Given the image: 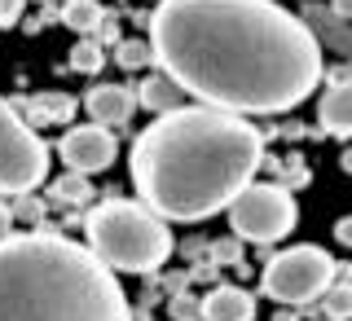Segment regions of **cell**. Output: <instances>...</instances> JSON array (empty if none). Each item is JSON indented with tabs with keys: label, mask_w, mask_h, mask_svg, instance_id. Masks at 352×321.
Returning <instances> with one entry per match:
<instances>
[{
	"label": "cell",
	"mask_w": 352,
	"mask_h": 321,
	"mask_svg": "<svg viewBox=\"0 0 352 321\" xmlns=\"http://www.w3.org/2000/svg\"><path fill=\"white\" fill-rule=\"evenodd\" d=\"M97 40L110 44V49L119 44V18H115V14H106V18H102V27H97Z\"/></svg>",
	"instance_id": "603a6c76"
},
{
	"label": "cell",
	"mask_w": 352,
	"mask_h": 321,
	"mask_svg": "<svg viewBox=\"0 0 352 321\" xmlns=\"http://www.w3.org/2000/svg\"><path fill=\"white\" fill-rule=\"evenodd\" d=\"M335 238L344 242V247H352V216H339L335 220Z\"/></svg>",
	"instance_id": "cb8c5ba5"
},
{
	"label": "cell",
	"mask_w": 352,
	"mask_h": 321,
	"mask_svg": "<svg viewBox=\"0 0 352 321\" xmlns=\"http://www.w3.org/2000/svg\"><path fill=\"white\" fill-rule=\"evenodd\" d=\"M295 220H300V207H295V194L282 181H251L229 203V229L242 242H256V247L282 242L295 229Z\"/></svg>",
	"instance_id": "8992f818"
},
{
	"label": "cell",
	"mask_w": 352,
	"mask_h": 321,
	"mask_svg": "<svg viewBox=\"0 0 352 321\" xmlns=\"http://www.w3.org/2000/svg\"><path fill=\"white\" fill-rule=\"evenodd\" d=\"M278 176H282L286 190H300V185H308V168H304L300 159H295V154H286V159L278 163Z\"/></svg>",
	"instance_id": "44dd1931"
},
{
	"label": "cell",
	"mask_w": 352,
	"mask_h": 321,
	"mask_svg": "<svg viewBox=\"0 0 352 321\" xmlns=\"http://www.w3.org/2000/svg\"><path fill=\"white\" fill-rule=\"evenodd\" d=\"M9 207H14V220H22V225H36V229L44 225V203L36 194H14Z\"/></svg>",
	"instance_id": "d6986e66"
},
{
	"label": "cell",
	"mask_w": 352,
	"mask_h": 321,
	"mask_svg": "<svg viewBox=\"0 0 352 321\" xmlns=\"http://www.w3.org/2000/svg\"><path fill=\"white\" fill-rule=\"evenodd\" d=\"M106 9L97 5V0H66L58 22H66L71 31H80V36H97V27H102Z\"/></svg>",
	"instance_id": "5bb4252c"
},
{
	"label": "cell",
	"mask_w": 352,
	"mask_h": 321,
	"mask_svg": "<svg viewBox=\"0 0 352 321\" xmlns=\"http://www.w3.org/2000/svg\"><path fill=\"white\" fill-rule=\"evenodd\" d=\"M339 282V260L330 251L313 247H291V251H278L260 273V291L269 300H278L282 308H304V304H317L326 295V286Z\"/></svg>",
	"instance_id": "5b68a950"
},
{
	"label": "cell",
	"mask_w": 352,
	"mask_h": 321,
	"mask_svg": "<svg viewBox=\"0 0 352 321\" xmlns=\"http://www.w3.org/2000/svg\"><path fill=\"white\" fill-rule=\"evenodd\" d=\"M93 185H88V176L84 172H66V176H58L53 181V190H49V198L53 203H62V207H88L93 203Z\"/></svg>",
	"instance_id": "9a60e30c"
},
{
	"label": "cell",
	"mask_w": 352,
	"mask_h": 321,
	"mask_svg": "<svg viewBox=\"0 0 352 321\" xmlns=\"http://www.w3.org/2000/svg\"><path fill=\"white\" fill-rule=\"evenodd\" d=\"M317 124L326 137L352 141V80H335L326 88L322 106H317Z\"/></svg>",
	"instance_id": "30bf717a"
},
{
	"label": "cell",
	"mask_w": 352,
	"mask_h": 321,
	"mask_svg": "<svg viewBox=\"0 0 352 321\" xmlns=\"http://www.w3.org/2000/svg\"><path fill=\"white\" fill-rule=\"evenodd\" d=\"M150 44L190 97L234 115H282L326 71L308 22L273 0H159Z\"/></svg>",
	"instance_id": "6da1fadb"
},
{
	"label": "cell",
	"mask_w": 352,
	"mask_h": 321,
	"mask_svg": "<svg viewBox=\"0 0 352 321\" xmlns=\"http://www.w3.org/2000/svg\"><path fill=\"white\" fill-rule=\"evenodd\" d=\"M84 110L93 124L102 128H119L132 119V110H137V84H97L93 93L84 97Z\"/></svg>",
	"instance_id": "9c48e42d"
},
{
	"label": "cell",
	"mask_w": 352,
	"mask_h": 321,
	"mask_svg": "<svg viewBox=\"0 0 352 321\" xmlns=\"http://www.w3.org/2000/svg\"><path fill=\"white\" fill-rule=\"evenodd\" d=\"M88 251L115 273H154L172 256V229L146 203L106 198L88 212Z\"/></svg>",
	"instance_id": "277c9868"
},
{
	"label": "cell",
	"mask_w": 352,
	"mask_h": 321,
	"mask_svg": "<svg viewBox=\"0 0 352 321\" xmlns=\"http://www.w3.org/2000/svg\"><path fill=\"white\" fill-rule=\"evenodd\" d=\"M322 308L330 321H352V282H330L322 295Z\"/></svg>",
	"instance_id": "ac0fdd59"
},
{
	"label": "cell",
	"mask_w": 352,
	"mask_h": 321,
	"mask_svg": "<svg viewBox=\"0 0 352 321\" xmlns=\"http://www.w3.org/2000/svg\"><path fill=\"white\" fill-rule=\"evenodd\" d=\"M18 106V115L27 119V124H71V115H75V102L66 93H40V97H31V102H14Z\"/></svg>",
	"instance_id": "4fadbf2b"
},
{
	"label": "cell",
	"mask_w": 352,
	"mask_h": 321,
	"mask_svg": "<svg viewBox=\"0 0 352 321\" xmlns=\"http://www.w3.org/2000/svg\"><path fill=\"white\" fill-rule=\"evenodd\" d=\"M203 321H256V295L242 286H216L203 295Z\"/></svg>",
	"instance_id": "8fae6325"
},
{
	"label": "cell",
	"mask_w": 352,
	"mask_h": 321,
	"mask_svg": "<svg viewBox=\"0 0 352 321\" xmlns=\"http://www.w3.org/2000/svg\"><path fill=\"white\" fill-rule=\"evenodd\" d=\"M0 321H132L115 269L53 225L0 238Z\"/></svg>",
	"instance_id": "3957f363"
},
{
	"label": "cell",
	"mask_w": 352,
	"mask_h": 321,
	"mask_svg": "<svg viewBox=\"0 0 352 321\" xmlns=\"http://www.w3.org/2000/svg\"><path fill=\"white\" fill-rule=\"evenodd\" d=\"M339 168H344V172L352 176V150H344V154H339Z\"/></svg>",
	"instance_id": "4316f807"
},
{
	"label": "cell",
	"mask_w": 352,
	"mask_h": 321,
	"mask_svg": "<svg viewBox=\"0 0 352 321\" xmlns=\"http://www.w3.org/2000/svg\"><path fill=\"white\" fill-rule=\"evenodd\" d=\"M185 97H190V93H185L168 71H154L146 84H137V106L154 110V115H172V110H181Z\"/></svg>",
	"instance_id": "7c38bea8"
},
{
	"label": "cell",
	"mask_w": 352,
	"mask_h": 321,
	"mask_svg": "<svg viewBox=\"0 0 352 321\" xmlns=\"http://www.w3.org/2000/svg\"><path fill=\"white\" fill-rule=\"evenodd\" d=\"M49 176V146L18 115L14 102L0 97V194H31Z\"/></svg>",
	"instance_id": "52a82bcc"
},
{
	"label": "cell",
	"mask_w": 352,
	"mask_h": 321,
	"mask_svg": "<svg viewBox=\"0 0 352 321\" xmlns=\"http://www.w3.org/2000/svg\"><path fill=\"white\" fill-rule=\"evenodd\" d=\"M115 62L124 66V71H146L154 62V44L150 40H119L115 44Z\"/></svg>",
	"instance_id": "e0dca14e"
},
{
	"label": "cell",
	"mask_w": 352,
	"mask_h": 321,
	"mask_svg": "<svg viewBox=\"0 0 352 321\" xmlns=\"http://www.w3.org/2000/svg\"><path fill=\"white\" fill-rule=\"evenodd\" d=\"M115 128H102V124H84V128H66L62 132V141H58V154H62V163L71 172H84V176H93V172H102L115 163Z\"/></svg>",
	"instance_id": "ba28073f"
},
{
	"label": "cell",
	"mask_w": 352,
	"mask_h": 321,
	"mask_svg": "<svg viewBox=\"0 0 352 321\" xmlns=\"http://www.w3.org/2000/svg\"><path fill=\"white\" fill-rule=\"evenodd\" d=\"M335 18H352V0H335Z\"/></svg>",
	"instance_id": "484cf974"
},
{
	"label": "cell",
	"mask_w": 352,
	"mask_h": 321,
	"mask_svg": "<svg viewBox=\"0 0 352 321\" xmlns=\"http://www.w3.org/2000/svg\"><path fill=\"white\" fill-rule=\"evenodd\" d=\"M18 220H14V207L9 203H0V238H9V229H14Z\"/></svg>",
	"instance_id": "d4e9b609"
},
{
	"label": "cell",
	"mask_w": 352,
	"mask_h": 321,
	"mask_svg": "<svg viewBox=\"0 0 352 321\" xmlns=\"http://www.w3.org/2000/svg\"><path fill=\"white\" fill-rule=\"evenodd\" d=\"M168 313H172V321H203V300H194V295H172Z\"/></svg>",
	"instance_id": "ffe728a7"
},
{
	"label": "cell",
	"mask_w": 352,
	"mask_h": 321,
	"mask_svg": "<svg viewBox=\"0 0 352 321\" xmlns=\"http://www.w3.org/2000/svg\"><path fill=\"white\" fill-rule=\"evenodd\" d=\"M264 168V137L234 110L181 106L159 115L132 141V185L137 198L163 220H207Z\"/></svg>",
	"instance_id": "7a4b0ae2"
},
{
	"label": "cell",
	"mask_w": 352,
	"mask_h": 321,
	"mask_svg": "<svg viewBox=\"0 0 352 321\" xmlns=\"http://www.w3.org/2000/svg\"><path fill=\"white\" fill-rule=\"evenodd\" d=\"M22 9H27V0H0V27H18Z\"/></svg>",
	"instance_id": "7402d4cb"
},
{
	"label": "cell",
	"mask_w": 352,
	"mask_h": 321,
	"mask_svg": "<svg viewBox=\"0 0 352 321\" xmlns=\"http://www.w3.org/2000/svg\"><path fill=\"white\" fill-rule=\"evenodd\" d=\"M106 66V44L97 40V36H80V44L71 49V71H80V75H97Z\"/></svg>",
	"instance_id": "2e32d148"
},
{
	"label": "cell",
	"mask_w": 352,
	"mask_h": 321,
	"mask_svg": "<svg viewBox=\"0 0 352 321\" xmlns=\"http://www.w3.org/2000/svg\"><path fill=\"white\" fill-rule=\"evenodd\" d=\"M278 321H295V313H278Z\"/></svg>",
	"instance_id": "83f0119b"
}]
</instances>
